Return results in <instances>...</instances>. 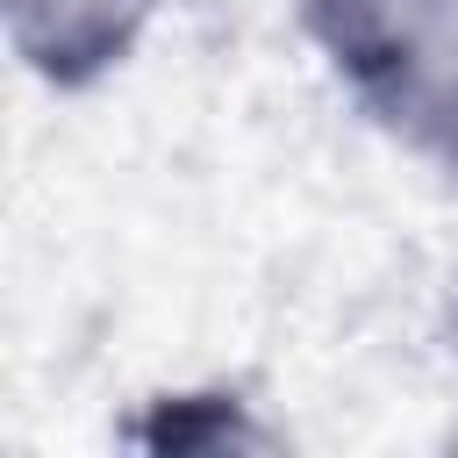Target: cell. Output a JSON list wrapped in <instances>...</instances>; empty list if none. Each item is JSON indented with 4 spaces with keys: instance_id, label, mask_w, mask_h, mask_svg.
<instances>
[{
    "instance_id": "3",
    "label": "cell",
    "mask_w": 458,
    "mask_h": 458,
    "mask_svg": "<svg viewBox=\"0 0 458 458\" xmlns=\"http://www.w3.org/2000/svg\"><path fill=\"white\" fill-rule=\"evenodd\" d=\"M136 444L150 451H229V444H272L236 394H179V401H157L150 422L129 429Z\"/></svg>"
},
{
    "instance_id": "1",
    "label": "cell",
    "mask_w": 458,
    "mask_h": 458,
    "mask_svg": "<svg viewBox=\"0 0 458 458\" xmlns=\"http://www.w3.org/2000/svg\"><path fill=\"white\" fill-rule=\"evenodd\" d=\"M301 14L365 114L458 172V0H308Z\"/></svg>"
},
{
    "instance_id": "2",
    "label": "cell",
    "mask_w": 458,
    "mask_h": 458,
    "mask_svg": "<svg viewBox=\"0 0 458 458\" xmlns=\"http://www.w3.org/2000/svg\"><path fill=\"white\" fill-rule=\"evenodd\" d=\"M150 0H7V36L29 72L50 86H93L107 64L129 57Z\"/></svg>"
}]
</instances>
